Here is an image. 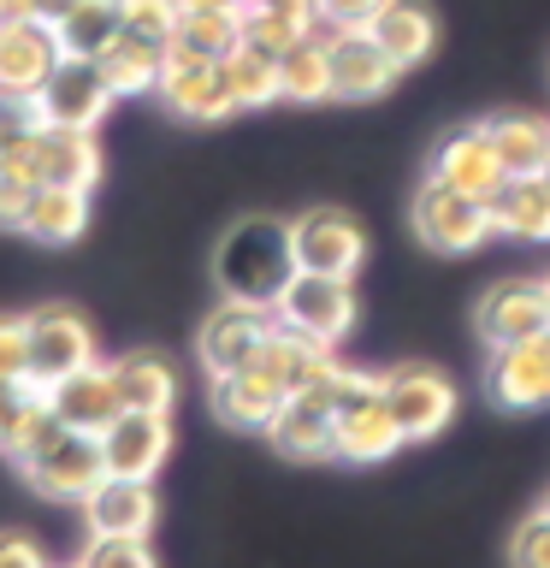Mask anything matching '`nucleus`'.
Here are the masks:
<instances>
[{"instance_id": "f704fd0d", "label": "nucleus", "mask_w": 550, "mask_h": 568, "mask_svg": "<svg viewBox=\"0 0 550 568\" xmlns=\"http://www.w3.org/2000/svg\"><path fill=\"white\" fill-rule=\"evenodd\" d=\"M78 568H160L149 539H101V532H89Z\"/></svg>"}, {"instance_id": "c03bdc74", "label": "nucleus", "mask_w": 550, "mask_h": 568, "mask_svg": "<svg viewBox=\"0 0 550 568\" xmlns=\"http://www.w3.org/2000/svg\"><path fill=\"white\" fill-rule=\"evenodd\" d=\"M71 7H78V0H24V12H30V18H48V24H60Z\"/></svg>"}, {"instance_id": "6ab92c4d", "label": "nucleus", "mask_w": 550, "mask_h": 568, "mask_svg": "<svg viewBox=\"0 0 550 568\" xmlns=\"http://www.w3.org/2000/svg\"><path fill=\"white\" fill-rule=\"evenodd\" d=\"M426 178H438V184H450V190H468L479 195V202H491L497 184H503V160H497L491 149V136H486V124H468V131H450L432 149V172Z\"/></svg>"}, {"instance_id": "a18cd8bd", "label": "nucleus", "mask_w": 550, "mask_h": 568, "mask_svg": "<svg viewBox=\"0 0 550 568\" xmlns=\"http://www.w3.org/2000/svg\"><path fill=\"white\" fill-rule=\"evenodd\" d=\"M195 7H237V0H184V12H195Z\"/></svg>"}, {"instance_id": "412c9836", "label": "nucleus", "mask_w": 550, "mask_h": 568, "mask_svg": "<svg viewBox=\"0 0 550 568\" xmlns=\"http://www.w3.org/2000/svg\"><path fill=\"white\" fill-rule=\"evenodd\" d=\"M65 426L48 408V385L35 379H0V456L24 462L35 456L48 438H60Z\"/></svg>"}, {"instance_id": "7c9ffc66", "label": "nucleus", "mask_w": 550, "mask_h": 568, "mask_svg": "<svg viewBox=\"0 0 550 568\" xmlns=\"http://www.w3.org/2000/svg\"><path fill=\"white\" fill-rule=\"evenodd\" d=\"M278 95L284 101H332V53H326V36H302L278 53Z\"/></svg>"}, {"instance_id": "dca6fc26", "label": "nucleus", "mask_w": 550, "mask_h": 568, "mask_svg": "<svg viewBox=\"0 0 550 568\" xmlns=\"http://www.w3.org/2000/svg\"><path fill=\"white\" fill-rule=\"evenodd\" d=\"M326 53H332V95L337 101H379V95H390V83H397V60L373 42L367 24L332 30Z\"/></svg>"}, {"instance_id": "4468645a", "label": "nucleus", "mask_w": 550, "mask_h": 568, "mask_svg": "<svg viewBox=\"0 0 550 568\" xmlns=\"http://www.w3.org/2000/svg\"><path fill=\"white\" fill-rule=\"evenodd\" d=\"M60 60L65 48L48 18H0V95H42Z\"/></svg>"}, {"instance_id": "393cba45", "label": "nucleus", "mask_w": 550, "mask_h": 568, "mask_svg": "<svg viewBox=\"0 0 550 568\" xmlns=\"http://www.w3.org/2000/svg\"><path fill=\"white\" fill-rule=\"evenodd\" d=\"M491 225L503 237H521V243H544L550 237V178L544 172H521V178H503L491 195Z\"/></svg>"}, {"instance_id": "b1692460", "label": "nucleus", "mask_w": 550, "mask_h": 568, "mask_svg": "<svg viewBox=\"0 0 550 568\" xmlns=\"http://www.w3.org/2000/svg\"><path fill=\"white\" fill-rule=\"evenodd\" d=\"M367 36L390 53V60H397V71H408V65L432 60V48H438V18L426 12L420 0H385V7L367 18Z\"/></svg>"}, {"instance_id": "a19ab883", "label": "nucleus", "mask_w": 550, "mask_h": 568, "mask_svg": "<svg viewBox=\"0 0 550 568\" xmlns=\"http://www.w3.org/2000/svg\"><path fill=\"white\" fill-rule=\"evenodd\" d=\"M379 7L385 0H319V24L326 30H355V24H367Z\"/></svg>"}, {"instance_id": "cd10ccee", "label": "nucleus", "mask_w": 550, "mask_h": 568, "mask_svg": "<svg viewBox=\"0 0 550 568\" xmlns=\"http://www.w3.org/2000/svg\"><path fill=\"white\" fill-rule=\"evenodd\" d=\"M89 231V190H65V184H42L24 213V237L42 248H65Z\"/></svg>"}, {"instance_id": "4be33fe9", "label": "nucleus", "mask_w": 550, "mask_h": 568, "mask_svg": "<svg viewBox=\"0 0 550 568\" xmlns=\"http://www.w3.org/2000/svg\"><path fill=\"white\" fill-rule=\"evenodd\" d=\"M207 397H213V415H220L225 426H237V433H266L291 390H284L266 367L248 362V367H237V373H220Z\"/></svg>"}, {"instance_id": "aec40b11", "label": "nucleus", "mask_w": 550, "mask_h": 568, "mask_svg": "<svg viewBox=\"0 0 550 568\" xmlns=\"http://www.w3.org/2000/svg\"><path fill=\"white\" fill-rule=\"evenodd\" d=\"M48 408H53V420H60L65 433H101V426L124 408V397L113 385V367L89 362V367L48 385Z\"/></svg>"}, {"instance_id": "f257e3e1", "label": "nucleus", "mask_w": 550, "mask_h": 568, "mask_svg": "<svg viewBox=\"0 0 550 568\" xmlns=\"http://www.w3.org/2000/svg\"><path fill=\"white\" fill-rule=\"evenodd\" d=\"M291 278H296V243H291V225L273 220V213H248L213 248V284L237 302H266L273 308Z\"/></svg>"}, {"instance_id": "39448f33", "label": "nucleus", "mask_w": 550, "mask_h": 568, "mask_svg": "<svg viewBox=\"0 0 550 568\" xmlns=\"http://www.w3.org/2000/svg\"><path fill=\"white\" fill-rule=\"evenodd\" d=\"M18 474H24V486L35 497H53V504H83V497L106 479V462H101L95 433H60V438H48L35 456L18 462Z\"/></svg>"}, {"instance_id": "f8f14e48", "label": "nucleus", "mask_w": 550, "mask_h": 568, "mask_svg": "<svg viewBox=\"0 0 550 568\" xmlns=\"http://www.w3.org/2000/svg\"><path fill=\"white\" fill-rule=\"evenodd\" d=\"M35 184H65V190H95L101 184V149L95 131H65V124H35V136L12 154Z\"/></svg>"}, {"instance_id": "f03ea898", "label": "nucleus", "mask_w": 550, "mask_h": 568, "mask_svg": "<svg viewBox=\"0 0 550 568\" xmlns=\"http://www.w3.org/2000/svg\"><path fill=\"white\" fill-rule=\"evenodd\" d=\"M408 225H415V237L432 248V255H473V248H486L491 231H497L491 225V202L438 184V178H426V184L415 190Z\"/></svg>"}, {"instance_id": "c9c22d12", "label": "nucleus", "mask_w": 550, "mask_h": 568, "mask_svg": "<svg viewBox=\"0 0 550 568\" xmlns=\"http://www.w3.org/2000/svg\"><path fill=\"white\" fill-rule=\"evenodd\" d=\"M119 12H124V30L154 36V42H172L177 18H184V0H119Z\"/></svg>"}, {"instance_id": "2eb2a0df", "label": "nucleus", "mask_w": 550, "mask_h": 568, "mask_svg": "<svg viewBox=\"0 0 550 568\" xmlns=\"http://www.w3.org/2000/svg\"><path fill=\"white\" fill-rule=\"evenodd\" d=\"M486 397L509 415L550 403V332L521 337V344H497L486 367Z\"/></svg>"}, {"instance_id": "2f4dec72", "label": "nucleus", "mask_w": 550, "mask_h": 568, "mask_svg": "<svg viewBox=\"0 0 550 568\" xmlns=\"http://www.w3.org/2000/svg\"><path fill=\"white\" fill-rule=\"evenodd\" d=\"M53 30H60V48L71 60H101L113 48V36L124 30V12H119V0H78Z\"/></svg>"}, {"instance_id": "37998d69", "label": "nucleus", "mask_w": 550, "mask_h": 568, "mask_svg": "<svg viewBox=\"0 0 550 568\" xmlns=\"http://www.w3.org/2000/svg\"><path fill=\"white\" fill-rule=\"evenodd\" d=\"M0 568H48V557L24 532H0Z\"/></svg>"}, {"instance_id": "423d86ee", "label": "nucleus", "mask_w": 550, "mask_h": 568, "mask_svg": "<svg viewBox=\"0 0 550 568\" xmlns=\"http://www.w3.org/2000/svg\"><path fill=\"white\" fill-rule=\"evenodd\" d=\"M278 326V314L266 308V302H237L225 296L220 308L202 320V332H195V362L207 367V379H220V373H237L261 355L266 332Z\"/></svg>"}, {"instance_id": "ea45409f", "label": "nucleus", "mask_w": 550, "mask_h": 568, "mask_svg": "<svg viewBox=\"0 0 550 568\" xmlns=\"http://www.w3.org/2000/svg\"><path fill=\"white\" fill-rule=\"evenodd\" d=\"M0 379H30V332H24V314H0Z\"/></svg>"}, {"instance_id": "5701e85b", "label": "nucleus", "mask_w": 550, "mask_h": 568, "mask_svg": "<svg viewBox=\"0 0 550 568\" xmlns=\"http://www.w3.org/2000/svg\"><path fill=\"white\" fill-rule=\"evenodd\" d=\"M266 438H273V450L284 462H332L337 456L332 408H319L308 397H284V408L273 415V426H266Z\"/></svg>"}, {"instance_id": "1a4fd4ad", "label": "nucleus", "mask_w": 550, "mask_h": 568, "mask_svg": "<svg viewBox=\"0 0 550 568\" xmlns=\"http://www.w3.org/2000/svg\"><path fill=\"white\" fill-rule=\"evenodd\" d=\"M291 243H296V266L302 273H332V278H355L367 261V237L344 207H308L291 220Z\"/></svg>"}, {"instance_id": "72a5a7b5", "label": "nucleus", "mask_w": 550, "mask_h": 568, "mask_svg": "<svg viewBox=\"0 0 550 568\" xmlns=\"http://www.w3.org/2000/svg\"><path fill=\"white\" fill-rule=\"evenodd\" d=\"M225 78H231V95H237V113L243 106H273L278 95V53H266L255 42H237L225 53Z\"/></svg>"}, {"instance_id": "49530a36", "label": "nucleus", "mask_w": 550, "mask_h": 568, "mask_svg": "<svg viewBox=\"0 0 550 568\" xmlns=\"http://www.w3.org/2000/svg\"><path fill=\"white\" fill-rule=\"evenodd\" d=\"M539 509H544V515H550V491H544V504H539Z\"/></svg>"}, {"instance_id": "20e7f679", "label": "nucleus", "mask_w": 550, "mask_h": 568, "mask_svg": "<svg viewBox=\"0 0 550 568\" xmlns=\"http://www.w3.org/2000/svg\"><path fill=\"white\" fill-rule=\"evenodd\" d=\"M273 314L284 320V326L308 332L319 337V344H344V337L355 332V278H332V273H302L278 291Z\"/></svg>"}, {"instance_id": "4c0bfd02", "label": "nucleus", "mask_w": 550, "mask_h": 568, "mask_svg": "<svg viewBox=\"0 0 550 568\" xmlns=\"http://www.w3.org/2000/svg\"><path fill=\"white\" fill-rule=\"evenodd\" d=\"M35 124H42L35 95H0V160L24 149V142L35 136Z\"/></svg>"}, {"instance_id": "79ce46f5", "label": "nucleus", "mask_w": 550, "mask_h": 568, "mask_svg": "<svg viewBox=\"0 0 550 568\" xmlns=\"http://www.w3.org/2000/svg\"><path fill=\"white\" fill-rule=\"evenodd\" d=\"M248 7L273 12V18H284V24H296V30H314L319 24V0H248Z\"/></svg>"}, {"instance_id": "bb28decb", "label": "nucleus", "mask_w": 550, "mask_h": 568, "mask_svg": "<svg viewBox=\"0 0 550 568\" xmlns=\"http://www.w3.org/2000/svg\"><path fill=\"white\" fill-rule=\"evenodd\" d=\"M166 48L172 42H154V36H136V30H119L113 48L101 53V71L113 83V95H154L160 89V71H166Z\"/></svg>"}, {"instance_id": "6e6552de", "label": "nucleus", "mask_w": 550, "mask_h": 568, "mask_svg": "<svg viewBox=\"0 0 550 568\" xmlns=\"http://www.w3.org/2000/svg\"><path fill=\"white\" fill-rule=\"evenodd\" d=\"M154 95L166 101L177 119H190V124H220V119L237 113L225 60H202V53H184V48H166V71H160Z\"/></svg>"}, {"instance_id": "0eeeda50", "label": "nucleus", "mask_w": 550, "mask_h": 568, "mask_svg": "<svg viewBox=\"0 0 550 568\" xmlns=\"http://www.w3.org/2000/svg\"><path fill=\"white\" fill-rule=\"evenodd\" d=\"M24 332H30V379L35 385H53V379H65V373L95 362V326H89L71 302H42V308H30Z\"/></svg>"}, {"instance_id": "e433bc0d", "label": "nucleus", "mask_w": 550, "mask_h": 568, "mask_svg": "<svg viewBox=\"0 0 550 568\" xmlns=\"http://www.w3.org/2000/svg\"><path fill=\"white\" fill-rule=\"evenodd\" d=\"M35 190H42V184H35L12 154L0 160V231H24V213L35 202Z\"/></svg>"}, {"instance_id": "7ed1b4c3", "label": "nucleus", "mask_w": 550, "mask_h": 568, "mask_svg": "<svg viewBox=\"0 0 550 568\" xmlns=\"http://www.w3.org/2000/svg\"><path fill=\"white\" fill-rule=\"evenodd\" d=\"M379 390L390 403V415H397L403 438L420 444V438H438L444 426L456 420V385L450 373L432 367V362H397L379 373Z\"/></svg>"}, {"instance_id": "8fccbe9b", "label": "nucleus", "mask_w": 550, "mask_h": 568, "mask_svg": "<svg viewBox=\"0 0 550 568\" xmlns=\"http://www.w3.org/2000/svg\"><path fill=\"white\" fill-rule=\"evenodd\" d=\"M544 284H550V273H544Z\"/></svg>"}, {"instance_id": "c756f323", "label": "nucleus", "mask_w": 550, "mask_h": 568, "mask_svg": "<svg viewBox=\"0 0 550 568\" xmlns=\"http://www.w3.org/2000/svg\"><path fill=\"white\" fill-rule=\"evenodd\" d=\"M326 355H332V344H319V337H308V332H296V326H284V320H278V326L266 332L255 367H266V373H273V379L296 397V390L308 385V373L326 362Z\"/></svg>"}, {"instance_id": "f3484780", "label": "nucleus", "mask_w": 550, "mask_h": 568, "mask_svg": "<svg viewBox=\"0 0 550 568\" xmlns=\"http://www.w3.org/2000/svg\"><path fill=\"white\" fill-rule=\"evenodd\" d=\"M83 521H89V532H101V539H149L154 521H160V497H154L149 479L106 474L101 486L83 497Z\"/></svg>"}, {"instance_id": "58836bf2", "label": "nucleus", "mask_w": 550, "mask_h": 568, "mask_svg": "<svg viewBox=\"0 0 550 568\" xmlns=\"http://www.w3.org/2000/svg\"><path fill=\"white\" fill-rule=\"evenodd\" d=\"M509 568H550V515L532 509L509 539Z\"/></svg>"}, {"instance_id": "de8ad7c7", "label": "nucleus", "mask_w": 550, "mask_h": 568, "mask_svg": "<svg viewBox=\"0 0 550 568\" xmlns=\"http://www.w3.org/2000/svg\"><path fill=\"white\" fill-rule=\"evenodd\" d=\"M237 7H248V0H237Z\"/></svg>"}, {"instance_id": "9d476101", "label": "nucleus", "mask_w": 550, "mask_h": 568, "mask_svg": "<svg viewBox=\"0 0 550 568\" xmlns=\"http://www.w3.org/2000/svg\"><path fill=\"white\" fill-rule=\"evenodd\" d=\"M113 83H106L101 60H65L53 65V78L42 83V95H35V106H42V124H65V131H95V124L113 113Z\"/></svg>"}, {"instance_id": "473e14b6", "label": "nucleus", "mask_w": 550, "mask_h": 568, "mask_svg": "<svg viewBox=\"0 0 550 568\" xmlns=\"http://www.w3.org/2000/svg\"><path fill=\"white\" fill-rule=\"evenodd\" d=\"M237 42H243V7H195L177 18V36H172V48L202 53V60H225Z\"/></svg>"}, {"instance_id": "ddd939ff", "label": "nucleus", "mask_w": 550, "mask_h": 568, "mask_svg": "<svg viewBox=\"0 0 550 568\" xmlns=\"http://www.w3.org/2000/svg\"><path fill=\"white\" fill-rule=\"evenodd\" d=\"M473 332L479 344H521V337L550 332V284L544 278H503L479 296L473 308Z\"/></svg>"}, {"instance_id": "a878e982", "label": "nucleus", "mask_w": 550, "mask_h": 568, "mask_svg": "<svg viewBox=\"0 0 550 568\" xmlns=\"http://www.w3.org/2000/svg\"><path fill=\"white\" fill-rule=\"evenodd\" d=\"M106 367H113V385H119L124 408L172 415V403H177V367L160 349H131V355H119V362H106Z\"/></svg>"}, {"instance_id": "a211bd4d", "label": "nucleus", "mask_w": 550, "mask_h": 568, "mask_svg": "<svg viewBox=\"0 0 550 568\" xmlns=\"http://www.w3.org/2000/svg\"><path fill=\"white\" fill-rule=\"evenodd\" d=\"M337 462H355V468H373V462H390L403 450V426L390 415L385 390H373V397H355L337 408Z\"/></svg>"}, {"instance_id": "3c124183", "label": "nucleus", "mask_w": 550, "mask_h": 568, "mask_svg": "<svg viewBox=\"0 0 550 568\" xmlns=\"http://www.w3.org/2000/svg\"><path fill=\"white\" fill-rule=\"evenodd\" d=\"M0 7H7V0H0Z\"/></svg>"}, {"instance_id": "09e8293b", "label": "nucleus", "mask_w": 550, "mask_h": 568, "mask_svg": "<svg viewBox=\"0 0 550 568\" xmlns=\"http://www.w3.org/2000/svg\"><path fill=\"white\" fill-rule=\"evenodd\" d=\"M544 172H550V160H544Z\"/></svg>"}, {"instance_id": "c85d7f7f", "label": "nucleus", "mask_w": 550, "mask_h": 568, "mask_svg": "<svg viewBox=\"0 0 550 568\" xmlns=\"http://www.w3.org/2000/svg\"><path fill=\"white\" fill-rule=\"evenodd\" d=\"M486 136H491V149H497V160H503L509 178L544 172V160H550V124L544 119H532V113H497V119H486Z\"/></svg>"}, {"instance_id": "9b49d317", "label": "nucleus", "mask_w": 550, "mask_h": 568, "mask_svg": "<svg viewBox=\"0 0 550 568\" xmlns=\"http://www.w3.org/2000/svg\"><path fill=\"white\" fill-rule=\"evenodd\" d=\"M95 444H101L106 474L154 479L160 468H166V456H172V420L149 415V408H119V415L95 433Z\"/></svg>"}]
</instances>
